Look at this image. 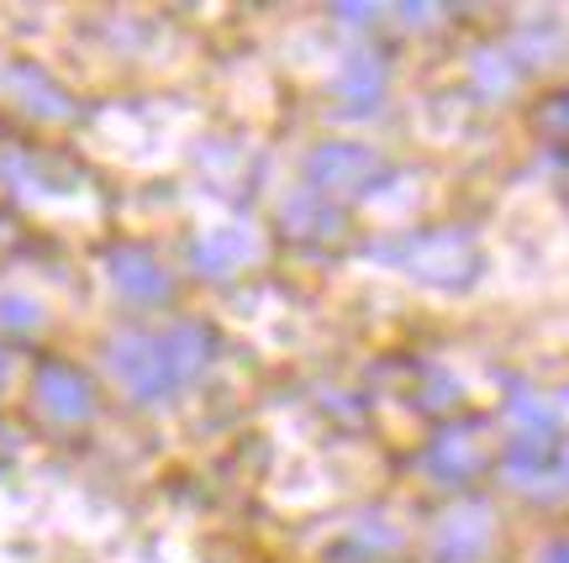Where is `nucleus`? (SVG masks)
Returning <instances> with one entry per match:
<instances>
[{"label":"nucleus","mask_w":569,"mask_h":563,"mask_svg":"<svg viewBox=\"0 0 569 563\" xmlns=\"http://www.w3.org/2000/svg\"><path fill=\"white\" fill-rule=\"evenodd\" d=\"M380 259L401 263L407 274H417L422 284H443V290H465L475 274H480V248L459 232V227H443V232H411L401 242H386L375 248Z\"/></svg>","instance_id":"obj_1"},{"label":"nucleus","mask_w":569,"mask_h":563,"mask_svg":"<svg viewBox=\"0 0 569 563\" xmlns=\"http://www.w3.org/2000/svg\"><path fill=\"white\" fill-rule=\"evenodd\" d=\"M306 180H311V195L353 201V195H369L375 184L386 180V159L375 148H365V142H322L306 159Z\"/></svg>","instance_id":"obj_2"},{"label":"nucleus","mask_w":569,"mask_h":563,"mask_svg":"<svg viewBox=\"0 0 569 563\" xmlns=\"http://www.w3.org/2000/svg\"><path fill=\"white\" fill-rule=\"evenodd\" d=\"M106 363L111 374L127 384L132 401H163L174 384H169V369H163V353H159V338L148 332H117L111 348H106Z\"/></svg>","instance_id":"obj_3"},{"label":"nucleus","mask_w":569,"mask_h":563,"mask_svg":"<svg viewBox=\"0 0 569 563\" xmlns=\"http://www.w3.org/2000/svg\"><path fill=\"white\" fill-rule=\"evenodd\" d=\"M32 395H38L42 416H53V422H63V426L90 422V416H96V384L84 380L74 363L48 359L38 369V380H32Z\"/></svg>","instance_id":"obj_4"},{"label":"nucleus","mask_w":569,"mask_h":563,"mask_svg":"<svg viewBox=\"0 0 569 563\" xmlns=\"http://www.w3.org/2000/svg\"><path fill=\"white\" fill-rule=\"evenodd\" d=\"M490 553V511L480 501L453 505L438 532H432V559L438 563H480Z\"/></svg>","instance_id":"obj_5"},{"label":"nucleus","mask_w":569,"mask_h":563,"mask_svg":"<svg viewBox=\"0 0 569 563\" xmlns=\"http://www.w3.org/2000/svg\"><path fill=\"white\" fill-rule=\"evenodd\" d=\"M106 269H111V284L122 290L127 301H138V305H159V301H169V290H174L169 269H163L148 248H138V242L111 248V253H106Z\"/></svg>","instance_id":"obj_6"},{"label":"nucleus","mask_w":569,"mask_h":563,"mask_svg":"<svg viewBox=\"0 0 569 563\" xmlns=\"http://www.w3.org/2000/svg\"><path fill=\"white\" fill-rule=\"evenodd\" d=\"M480 469H486V448L475 438V426H448L427 448V474L438 484H469Z\"/></svg>","instance_id":"obj_7"},{"label":"nucleus","mask_w":569,"mask_h":563,"mask_svg":"<svg viewBox=\"0 0 569 563\" xmlns=\"http://www.w3.org/2000/svg\"><path fill=\"white\" fill-rule=\"evenodd\" d=\"M159 353H163V369H169V384L180 390V384H190L206 363H211L217 338H211L201 322H180V326H169V332L159 338Z\"/></svg>","instance_id":"obj_8"},{"label":"nucleus","mask_w":569,"mask_h":563,"mask_svg":"<svg viewBox=\"0 0 569 563\" xmlns=\"http://www.w3.org/2000/svg\"><path fill=\"white\" fill-rule=\"evenodd\" d=\"M553 463H559V438L553 432H517L507 443V459H501V474L517 490H538V480H549Z\"/></svg>","instance_id":"obj_9"},{"label":"nucleus","mask_w":569,"mask_h":563,"mask_svg":"<svg viewBox=\"0 0 569 563\" xmlns=\"http://www.w3.org/2000/svg\"><path fill=\"white\" fill-rule=\"evenodd\" d=\"M253 253H259V238L248 227H217V232H206L196 242V269H201L206 280H227V274L248 269Z\"/></svg>","instance_id":"obj_10"},{"label":"nucleus","mask_w":569,"mask_h":563,"mask_svg":"<svg viewBox=\"0 0 569 563\" xmlns=\"http://www.w3.org/2000/svg\"><path fill=\"white\" fill-rule=\"evenodd\" d=\"M338 90H343V101L353 111H375L380 90H386V63L375 59V53H348L343 74H338Z\"/></svg>","instance_id":"obj_11"},{"label":"nucleus","mask_w":569,"mask_h":563,"mask_svg":"<svg viewBox=\"0 0 569 563\" xmlns=\"http://www.w3.org/2000/svg\"><path fill=\"white\" fill-rule=\"evenodd\" d=\"M528 127H532V138L543 142V148H553V153H569V90H553V95H543V101L528 111Z\"/></svg>","instance_id":"obj_12"},{"label":"nucleus","mask_w":569,"mask_h":563,"mask_svg":"<svg viewBox=\"0 0 569 563\" xmlns=\"http://www.w3.org/2000/svg\"><path fill=\"white\" fill-rule=\"evenodd\" d=\"M284 227H290V238H338V211H327L322 195H296V201H284Z\"/></svg>","instance_id":"obj_13"},{"label":"nucleus","mask_w":569,"mask_h":563,"mask_svg":"<svg viewBox=\"0 0 569 563\" xmlns=\"http://www.w3.org/2000/svg\"><path fill=\"white\" fill-rule=\"evenodd\" d=\"M507 411L517 432H559V401H543L538 390H517Z\"/></svg>","instance_id":"obj_14"},{"label":"nucleus","mask_w":569,"mask_h":563,"mask_svg":"<svg viewBox=\"0 0 569 563\" xmlns=\"http://www.w3.org/2000/svg\"><path fill=\"white\" fill-rule=\"evenodd\" d=\"M11 80H17L21 90H27V105H32L38 117H69V111H74V105L63 101V90H53V84L42 80L38 69H17Z\"/></svg>","instance_id":"obj_15"},{"label":"nucleus","mask_w":569,"mask_h":563,"mask_svg":"<svg viewBox=\"0 0 569 563\" xmlns=\"http://www.w3.org/2000/svg\"><path fill=\"white\" fill-rule=\"evenodd\" d=\"M42 316H38V305L32 301H21V295H0V326H38Z\"/></svg>","instance_id":"obj_16"},{"label":"nucleus","mask_w":569,"mask_h":563,"mask_svg":"<svg viewBox=\"0 0 569 563\" xmlns=\"http://www.w3.org/2000/svg\"><path fill=\"white\" fill-rule=\"evenodd\" d=\"M475 80L486 84V90H507V84H511V63H501V53H486V59L475 63Z\"/></svg>","instance_id":"obj_17"},{"label":"nucleus","mask_w":569,"mask_h":563,"mask_svg":"<svg viewBox=\"0 0 569 563\" xmlns=\"http://www.w3.org/2000/svg\"><path fill=\"white\" fill-rule=\"evenodd\" d=\"M338 17H343V21H359V27H365V21H375V6H338Z\"/></svg>","instance_id":"obj_18"},{"label":"nucleus","mask_w":569,"mask_h":563,"mask_svg":"<svg viewBox=\"0 0 569 563\" xmlns=\"http://www.w3.org/2000/svg\"><path fill=\"white\" fill-rule=\"evenodd\" d=\"M538 563H569V537H559V543L543 547V559H538Z\"/></svg>","instance_id":"obj_19"},{"label":"nucleus","mask_w":569,"mask_h":563,"mask_svg":"<svg viewBox=\"0 0 569 563\" xmlns=\"http://www.w3.org/2000/svg\"><path fill=\"white\" fill-rule=\"evenodd\" d=\"M553 474L569 484V438H559V463H553Z\"/></svg>","instance_id":"obj_20"}]
</instances>
